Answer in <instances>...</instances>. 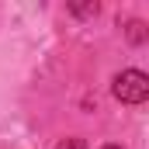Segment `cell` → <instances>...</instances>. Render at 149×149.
Wrapping results in <instances>:
<instances>
[{
	"label": "cell",
	"instance_id": "obj_1",
	"mask_svg": "<svg viewBox=\"0 0 149 149\" xmlns=\"http://www.w3.org/2000/svg\"><path fill=\"white\" fill-rule=\"evenodd\" d=\"M114 97L121 104H146L149 97V76L139 73V70H125V73L114 76Z\"/></svg>",
	"mask_w": 149,
	"mask_h": 149
},
{
	"label": "cell",
	"instance_id": "obj_2",
	"mask_svg": "<svg viewBox=\"0 0 149 149\" xmlns=\"http://www.w3.org/2000/svg\"><path fill=\"white\" fill-rule=\"evenodd\" d=\"M56 149H87V142H83V139H63Z\"/></svg>",
	"mask_w": 149,
	"mask_h": 149
},
{
	"label": "cell",
	"instance_id": "obj_4",
	"mask_svg": "<svg viewBox=\"0 0 149 149\" xmlns=\"http://www.w3.org/2000/svg\"><path fill=\"white\" fill-rule=\"evenodd\" d=\"M128 38H132V42H142V24H139V21H132V24H128Z\"/></svg>",
	"mask_w": 149,
	"mask_h": 149
},
{
	"label": "cell",
	"instance_id": "obj_5",
	"mask_svg": "<svg viewBox=\"0 0 149 149\" xmlns=\"http://www.w3.org/2000/svg\"><path fill=\"white\" fill-rule=\"evenodd\" d=\"M104 149H121V146H104Z\"/></svg>",
	"mask_w": 149,
	"mask_h": 149
},
{
	"label": "cell",
	"instance_id": "obj_3",
	"mask_svg": "<svg viewBox=\"0 0 149 149\" xmlns=\"http://www.w3.org/2000/svg\"><path fill=\"white\" fill-rule=\"evenodd\" d=\"M70 10H73V14H80V17H87V14H97L101 7H97V3H83V7H70Z\"/></svg>",
	"mask_w": 149,
	"mask_h": 149
}]
</instances>
